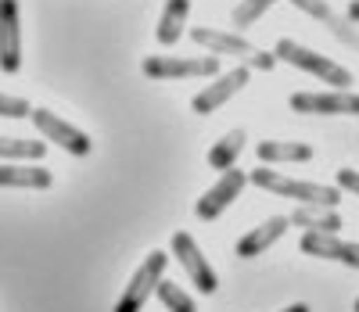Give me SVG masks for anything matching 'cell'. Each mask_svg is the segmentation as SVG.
Returning <instances> with one entry per match:
<instances>
[{"label":"cell","instance_id":"cell-1","mask_svg":"<svg viewBox=\"0 0 359 312\" xmlns=\"http://www.w3.org/2000/svg\"><path fill=\"white\" fill-rule=\"evenodd\" d=\"M248 183L262 186L269 194H280V198H291L298 205H327L334 208L341 201V186H327V183H306V179H291V176H280L273 169H252L248 172Z\"/></svg>","mask_w":359,"mask_h":312},{"label":"cell","instance_id":"cell-2","mask_svg":"<svg viewBox=\"0 0 359 312\" xmlns=\"http://www.w3.org/2000/svg\"><path fill=\"white\" fill-rule=\"evenodd\" d=\"M191 40L205 50H212V54H226V57H241L248 69H259V72H269L277 65V54L273 50H255L245 36H237V33H223V29H208V25H198L191 29Z\"/></svg>","mask_w":359,"mask_h":312},{"label":"cell","instance_id":"cell-3","mask_svg":"<svg viewBox=\"0 0 359 312\" xmlns=\"http://www.w3.org/2000/svg\"><path fill=\"white\" fill-rule=\"evenodd\" d=\"M273 54H277V61H287V65L302 69V72H309V76H316L323 83H331L338 90H348L352 86V72L348 69H341L338 61L323 57V54H316V50H309L302 43H294V40H280Z\"/></svg>","mask_w":359,"mask_h":312},{"label":"cell","instance_id":"cell-4","mask_svg":"<svg viewBox=\"0 0 359 312\" xmlns=\"http://www.w3.org/2000/svg\"><path fill=\"white\" fill-rule=\"evenodd\" d=\"M165 266H169V255H165V252H151V255H147V259L140 262V269L130 276V284H126L123 298H118L115 312H140V308L147 305V298L155 294Z\"/></svg>","mask_w":359,"mask_h":312},{"label":"cell","instance_id":"cell-5","mask_svg":"<svg viewBox=\"0 0 359 312\" xmlns=\"http://www.w3.org/2000/svg\"><path fill=\"white\" fill-rule=\"evenodd\" d=\"M140 72L147 79H201V76H219V57H144Z\"/></svg>","mask_w":359,"mask_h":312},{"label":"cell","instance_id":"cell-6","mask_svg":"<svg viewBox=\"0 0 359 312\" xmlns=\"http://www.w3.org/2000/svg\"><path fill=\"white\" fill-rule=\"evenodd\" d=\"M33 126L43 133V140H50V144H57L62 151H69V154H76V158H86L90 154V137L83 133V130H76L72 122H65V118H57L54 111H47V108H33Z\"/></svg>","mask_w":359,"mask_h":312},{"label":"cell","instance_id":"cell-7","mask_svg":"<svg viewBox=\"0 0 359 312\" xmlns=\"http://www.w3.org/2000/svg\"><path fill=\"white\" fill-rule=\"evenodd\" d=\"M245 183H248V172H241V169H226V172L216 179V186H208V191L198 198L194 215H198L201 223H212L216 215H223V212L230 208V201H237V194L245 191Z\"/></svg>","mask_w":359,"mask_h":312},{"label":"cell","instance_id":"cell-8","mask_svg":"<svg viewBox=\"0 0 359 312\" xmlns=\"http://www.w3.org/2000/svg\"><path fill=\"white\" fill-rule=\"evenodd\" d=\"M22 69V15L18 0H0V72L15 76Z\"/></svg>","mask_w":359,"mask_h":312},{"label":"cell","instance_id":"cell-9","mask_svg":"<svg viewBox=\"0 0 359 312\" xmlns=\"http://www.w3.org/2000/svg\"><path fill=\"white\" fill-rule=\"evenodd\" d=\"M245 86H248V65L230 69V72L216 76L205 90H198L194 101H191V108H194V115H212L216 108H223V104L233 97V93H241Z\"/></svg>","mask_w":359,"mask_h":312},{"label":"cell","instance_id":"cell-10","mask_svg":"<svg viewBox=\"0 0 359 312\" xmlns=\"http://www.w3.org/2000/svg\"><path fill=\"white\" fill-rule=\"evenodd\" d=\"M298 115H359V93L334 90V93H291L287 101Z\"/></svg>","mask_w":359,"mask_h":312},{"label":"cell","instance_id":"cell-11","mask_svg":"<svg viewBox=\"0 0 359 312\" xmlns=\"http://www.w3.org/2000/svg\"><path fill=\"white\" fill-rule=\"evenodd\" d=\"M172 255L180 259V266L187 269V276L194 280V287L201 291V294H212L216 287H219V280H216V273H212V266L205 262V255H201V247L194 244V237L191 233H172Z\"/></svg>","mask_w":359,"mask_h":312},{"label":"cell","instance_id":"cell-12","mask_svg":"<svg viewBox=\"0 0 359 312\" xmlns=\"http://www.w3.org/2000/svg\"><path fill=\"white\" fill-rule=\"evenodd\" d=\"M302 252L313 255V259H331V262L359 269V244L341 240L334 233H313V230H306L302 233Z\"/></svg>","mask_w":359,"mask_h":312},{"label":"cell","instance_id":"cell-13","mask_svg":"<svg viewBox=\"0 0 359 312\" xmlns=\"http://www.w3.org/2000/svg\"><path fill=\"white\" fill-rule=\"evenodd\" d=\"M287 226H291L287 215H273V219L259 223L255 230H248L241 240H237V259H255V255H262L266 247H273V244L287 233Z\"/></svg>","mask_w":359,"mask_h":312},{"label":"cell","instance_id":"cell-14","mask_svg":"<svg viewBox=\"0 0 359 312\" xmlns=\"http://www.w3.org/2000/svg\"><path fill=\"white\" fill-rule=\"evenodd\" d=\"M54 183V176L36 165V162H8V165H0V186H25V191H47V186Z\"/></svg>","mask_w":359,"mask_h":312},{"label":"cell","instance_id":"cell-15","mask_svg":"<svg viewBox=\"0 0 359 312\" xmlns=\"http://www.w3.org/2000/svg\"><path fill=\"white\" fill-rule=\"evenodd\" d=\"M287 219H291V226H302L313 233H338L341 230V215L327 205H298Z\"/></svg>","mask_w":359,"mask_h":312},{"label":"cell","instance_id":"cell-16","mask_svg":"<svg viewBox=\"0 0 359 312\" xmlns=\"http://www.w3.org/2000/svg\"><path fill=\"white\" fill-rule=\"evenodd\" d=\"M187 15H191V0H165L162 18H158V29H155V40H158L162 47H172L180 36H184Z\"/></svg>","mask_w":359,"mask_h":312},{"label":"cell","instance_id":"cell-17","mask_svg":"<svg viewBox=\"0 0 359 312\" xmlns=\"http://www.w3.org/2000/svg\"><path fill=\"white\" fill-rule=\"evenodd\" d=\"M259 162H309L313 158V144H298V140H262L255 144Z\"/></svg>","mask_w":359,"mask_h":312},{"label":"cell","instance_id":"cell-18","mask_svg":"<svg viewBox=\"0 0 359 312\" xmlns=\"http://www.w3.org/2000/svg\"><path fill=\"white\" fill-rule=\"evenodd\" d=\"M291 4H294V8H302V11H306V15H313V18H320V22H323L327 29H331V33H334L338 40H345L348 47H355V50H359V36L352 33V29H348V25L331 11V8L323 4V0H291Z\"/></svg>","mask_w":359,"mask_h":312},{"label":"cell","instance_id":"cell-19","mask_svg":"<svg viewBox=\"0 0 359 312\" xmlns=\"http://www.w3.org/2000/svg\"><path fill=\"white\" fill-rule=\"evenodd\" d=\"M245 144H248L245 130H230L226 137H219V140L212 144V151H208V165H212L216 172L233 169V162H237V154L245 151Z\"/></svg>","mask_w":359,"mask_h":312},{"label":"cell","instance_id":"cell-20","mask_svg":"<svg viewBox=\"0 0 359 312\" xmlns=\"http://www.w3.org/2000/svg\"><path fill=\"white\" fill-rule=\"evenodd\" d=\"M47 144L40 140H15V137H0V158L8 162H40Z\"/></svg>","mask_w":359,"mask_h":312},{"label":"cell","instance_id":"cell-21","mask_svg":"<svg viewBox=\"0 0 359 312\" xmlns=\"http://www.w3.org/2000/svg\"><path fill=\"white\" fill-rule=\"evenodd\" d=\"M155 294H158V301H162L169 312H198L194 298H191L184 287H180V284H172V280H158Z\"/></svg>","mask_w":359,"mask_h":312},{"label":"cell","instance_id":"cell-22","mask_svg":"<svg viewBox=\"0 0 359 312\" xmlns=\"http://www.w3.org/2000/svg\"><path fill=\"white\" fill-rule=\"evenodd\" d=\"M277 0H241V4L233 8V15H230V22H233V29H248V25H255L269 8H273Z\"/></svg>","mask_w":359,"mask_h":312},{"label":"cell","instance_id":"cell-23","mask_svg":"<svg viewBox=\"0 0 359 312\" xmlns=\"http://www.w3.org/2000/svg\"><path fill=\"white\" fill-rule=\"evenodd\" d=\"M33 108H29L25 97H8V93H0V118H29Z\"/></svg>","mask_w":359,"mask_h":312},{"label":"cell","instance_id":"cell-24","mask_svg":"<svg viewBox=\"0 0 359 312\" xmlns=\"http://www.w3.org/2000/svg\"><path fill=\"white\" fill-rule=\"evenodd\" d=\"M338 186L348 194H359V172L355 169H338Z\"/></svg>","mask_w":359,"mask_h":312},{"label":"cell","instance_id":"cell-25","mask_svg":"<svg viewBox=\"0 0 359 312\" xmlns=\"http://www.w3.org/2000/svg\"><path fill=\"white\" fill-rule=\"evenodd\" d=\"M348 22H359V0H352V4H348Z\"/></svg>","mask_w":359,"mask_h":312},{"label":"cell","instance_id":"cell-26","mask_svg":"<svg viewBox=\"0 0 359 312\" xmlns=\"http://www.w3.org/2000/svg\"><path fill=\"white\" fill-rule=\"evenodd\" d=\"M284 312H309V305H302V301H294V305H287Z\"/></svg>","mask_w":359,"mask_h":312},{"label":"cell","instance_id":"cell-27","mask_svg":"<svg viewBox=\"0 0 359 312\" xmlns=\"http://www.w3.org/2000/svg\"><path fill=\"white\" fill-rule=\"evenodd\" d=\"M355 312H359V298H355Z\"/></svg>","mask_w":359,"mask_h":312}]
</instances>
